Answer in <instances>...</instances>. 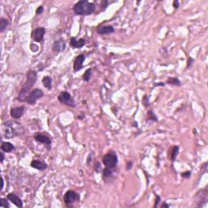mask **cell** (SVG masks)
<instances>
[{
  "mask_svg": "<svg viewBox=\"0 0 208 208\" xmlns=\"http://www.w3.org/2000/svg\"><path fill=\"white\" fill-rule=\"evenodd\" d=\"M37 80V73L34 70H29L26 76V81L24 83L22 88L20 90L17 100L20 102H25L26 96L29 91H31V89L35 85Z\"/></svg>",
  "mask_w": 208,
  "mask_h": 208,
  "instance_id": "obj_1",
  "label": "cell"
},
{
  "mask_svg": "<svg viewBox=\"0 0 208 208\" xmlns=\"http://www.w3.org/2000/svg\"><path fill=\"white\" fill-rule=\"evenodd\" d=\"M73 11L78 16H89L95 11L96 6L87 0H81L73 6Z\"/></svg>",
  "mask_w": 208,
  "mask_h": 208,
  "instance_id": "obj_2",
  "label": "cell"
},
{
  "mask_svg": "<svg viewBox=\"0 0 208 208\" xmlns=\"http://www.w3.org/2000/svg\"><path fill=\"white\" fill-rule=\"evenodd\" d=\"M6 128L4 134L6 138H12L16 136L21 135L24 133V128L20 125V123L16 121H7L4 123Z\"/></svg>",
  "mask_w": 208,
  "mask_h": 208,
  "instance_id": "obj_3",
  "label": "cell"
},
{
  "mask_svg": "<svg viewBox=\"0 0 208 208\" xmlns=\"http://www.w3.org/2000/svg\"><path fill=\"white\" fill-rule=\"evenodd\" d=\"M118 163V157L114 151H111L109 153L106 154L102 158V164L104 166L108 168H115Z\"/></svg>",
  "mask_w": 208,
  "mask_h": 208,
  "instance_id": "obj_4",
  "label": "cell"
},
{
  "mask_svg": "<svg viewBox=\"0 0 208 208\" xmlns=\"http://www.w3.org/2000/svg\"><path fill=\"white\" fill-rule=\"evenodd\" d=\"M44 95L43 91L41 89L36 88L34 89L33 90L29 92V94H27L25 99V102H27L29 105H35L37 101L42 98V96Z\"/></svg>",
  "mask_w": 208,
  "mask_h": 208,
  "instance_id": "obj_5",
  "label": "cell"
},
{
  "mask_svg": "<svg viewBox=\"0 0 208 208\" xmlns=\"http://www.w3.org/2000/svg\"><path fill=\"white\" fill-rule=\"evenodd\" d=\"M58 100L60 103L68 106L70 107H76V102L74 101V99L72 97L68 91H63L61 92L59 96H58Z\"/></svg>",
  "mask_w": 208,
  "mask_h": 208,
  "instance_id": "obj_6",
  "label": "cell"
},
{
  "mask_svg": "<svg viewBox=\"0 0 208 208\" xmlns=\"http://www.w3.org/2000/svg\"><path fill=\"white\" fill-rule=\"evenodd\" d=\"M34 140L37 142L41 143L48 149V151L51 148V139L47 133H36L34 135Z\"/></svg>",
  "mask_w": 208,
  "mask_h": 208,
  "instance_id": "obj_7",
  "label": "cell"
},
{
  "mask_svg": "<svg viewBox=\"0 0 208 208\" xmlns=\"http://www.w3.org/2000/svg\"><path fill=\"white\" fill-rule=\"evenodd\" d=\"M80 201V195L73 190H68L63 196V202L67 206H72L74 203Z\"/></svg>",
  "mask_w": 208,
  "mask_h": 208,
  "instance_id": "obj_8",
  "label": "cell"
},
{
  "mask_svg": "<svg viewBox=\"0 0 208 208\" xmlns=\"http://www.w3.org/2000/svg\"><path fill=\"white\" fill-rule=\"evenodd\" d=\"M46 34V29L44 27H38L34 29L31 33V38L36 42H42Z\"/></svg>",
  "mask_w": 208,
  "mask_h": 208,
  "instance_id": "obj_9",
  "label": "cell"
},
{
  "mask_svg": "<svg viewBox=\"0 0 208 208\" xmlns=\"http://www.w3.org/2000/svg\"><path fill=\"white\" fill-rule=\"evenodd\" d=\"M52 50L55 53H60L66 49V43L62 38L56 40L52 45Z\"/></svg>",
  "mask_w": 208,
  "mask_h": 208,
  "instance_id": "obj_10",
  "label": "cell"
},
{
  "mask_svg": "<svg viewBox=\"0 0 208 208\" xmlns=\"http://www.w3.org/2000/svg\"><path fill=\"white\" fill-rule=\"evenodd\" d=\"M24 106H20V107H16L11 108L10 110V115L12 117L13 119H20L21 117H22V115H24Z\"/></svg>",
  "mask_w": 208,
  "mask_h": 208,
  "instance_id": "obj_11",
  "label": "cell"
},
{
  "mask_svg": "<svg viewBox=\"0 0 208 208\" xmlns=\"http://www.w3.org/2000/svg\"><path fill=\"white\" fill-rule=\"evenodd\" d=\"M86 60V56L82 54L79 55L78 56H76L74 60V63H73V71L74 72H78L80 71L81 68H83V63Z\"/></svg>",
  "mask_w": 208,
  "mask_h": 208,
  "instance_id": "obj_12",
  "label": "cell"
},
{
  "mask_svg": "<svg viewBox=\"0 0 208 208\" xmlns=\"http://www.w3.org/2000/svg\"><path fill=\"white\" fill-rule=\"evenodd\" d=\"M115 29L112 25H100L97 29V33L100 35H107L114 33Z\"/></svg>",
  "mask_w": 208,
  "mask_h": 208,
  "instance_id": "obj_13",
  "label": "cell"
},
{
  "mask_svg": "<svg viewBox=\"0 0 208 208\" xmlns=\"http://www.w3.org/2000/svg\"><path fill=\"white\" fill-rule=\"evenodd\" d=\"M86 42V41L85 38H80L79 40H77L76 37H71L70 46L71 47L75 48V49H80L85 46Z\"/></svg>",
  "mask_w": 208,
  "mask_h": 208,
  "instance_id": "obj_14",
  "label": "cell"
},
{
  "mask_svg": "<svg viewBox=\"0 0 208 208\" xmlns=\"http://www.w3.org/2000/svg\"><path fill=\"white\" fill-rule=\"evenodd\" d=\"M196 198H198V203H200L198 206H202L203 203H206V202H207V190H206V189L205 188L204 190L198 191V193L196 194Z\"/></svg>",
  "mask_w": 208,
  "mask_h": 208,
  "instance_id": "obj_15",
  "label": "cell"
},
{
  "mask_svg": "<svg viewBox=\"0 0 208 208\" xmlns=\"http://www.w3.org/2000/svg\"><path fill=\"white\" fill-rule=\"evenodd\" d=\"M30 166L38 170V171H44L47 168V164L46 163L42 161H40V160H37V159H34L32 160V162L30 163Z\"/></svg>",
  "mask_w": 208,
  "mask_h": 208,
  "instance_id": "obj_16",
  "label": "cell"
},
{
  "mask_svg": "<svg viewBox=\"0 0 208 208\" xmlns=\"http://www.w3.org/2000/svg\"><path fill=\"white\" fill-rule=\"evenodd\" d=\"M8 199L10 201L11 203H12L17 207H23V203L21 198H19L17 195H16L13 193H11L8 195Z\"/></svg>",
  "mask_w": 208,
  "mask_h": 208,
  "instance_id": "obj_17",
  "label": "cell"
},
{
  "mask_svg": "<svg viewBox=\"0 0 208 208\" xmlns=\"http://www.w3.org/2000/svg\"><path fill=\"white\" fill-rule=\"evenodd\" d=\"M1 150L5 153H11L15 150V146L9 141H3L1 144Z\"/></svg>",
  "mask_w": 208,
  "mask_h": 208,
  "instance_id": "obj_18",
  "label": "cell"
},
{
  "mask_svg": "<svg viewBox=\"0 0 208 208\" xmlns=\"http://www.w3.org/2000/svg\"><path fill=\"white\" fill-rule=\"evenodd\" d=\"M179 146H172V148L170 149L168 153V159L171 160V161L174 162L176 158H177V154L179 153Z\"/></svg>",
  "mask_w": 208,
  "mask_h": 208,
  "instance_id": "obj_19",
  "label": "cell"
},
{
  "mask_svg": "<svg viewBox=\"0 0 208 208\" xmlns=\"http://www.w3.org/2000/svg\"><path fill=\"white\" fill-rule=\"evenodd\" d=\"M42 82L45 88H47V89L50 90L52 88V78L49 76H45L44 77L42 78Z\"/></svg>",
  "mask_w": 208,
  "mask_h": 208,
  "instance_id": "obj_20",
  "label": "cell"
},
{
  "mask_svg": "<svg viewBox=\"0 0 208 208\" xmlns=\"http://www.w3.org/2000/svg\"><path fill=\"white\" fill-rule=\"evenodd\" d=\"M166 83L169 84V85H172V86H181V82H180V81L178 78L172 77V76H170V77L167 78Z\"/></svg>",
  "mask_w": 208,
  "mask_h": 208,
  "instance_id": "obj_21",
  "label": "cell"
},
{
  "mask_svg": "<svg viewBox=\"0 0 208 208\" xmlns=\"http://www.w3.org/2000/svg\"><path fill=\"white\" fill-rule=\"evenodd\" d=\"M112 177V169L108 168V167H105L102 170V178L105 180H107V179H110Z\"/></svg>",
  "mask_w": 208,
  "mask_h": 208,
  "instance_id": "obj_22",
  "label": "cell"
},
{
  "mask_svg": "<svg viewBox=\"0 0 208 208\" xmlns=\"http://www.w3.org/2000/svg\"><path fill=\"white\" fill-rule=\"evenodd\" d=\"M8 24H9V22H8V21L7 19L1 18V20H0V32H1V33H3L4 30L7 29V27L8 26Z\"/></svg>",
  "mask_w": 208,
  "mask_h": 208,
  "instance_id": "obj_23",
  "label": "cell"
},
{
  "mask_svg": "<svg viewBox=\"0 0 208 208\" xmlns=\"http://www.w3.org/2000/svg\"><path fill=\"white\" fill-rule=\"evenodd\" d=\"M158 121V118L156 116V115L154 114L153 110H149L147 112V121Z\"/></svg>",
  "mask_w": 208,
  "mask_h": 208,
  "instance_id": "obj_24",
  "label": "cell"
},
{
  "mask_svg": "<svg viewBox=\"0 0 208 208\" xmlns=\"http://www.w3.org/2000/svg\"><path fill=\"white\" fill-rule=\"evenodd\" d=\"M91 75H92V69H91V68H89V69H87V70L85 72V73H84L83 76H82L83 81H86V82H89V80H90Z\"/></svg>",
  "mask_w": 208,
  "mask_h": 208,
  "instance_id": "obj_25",
  "label": "cell"
},
{
  "mask_svg": "<svg viewBox=\"0 0 208 208\" xmlns=\"http://www.w3.org/2000/svg\"><path fill=\"white\" fill-rule=\"evenodd\" d=\"M8 200H7L6 198H1V200H0L1 201V202H0V206H1V207H4V208L10 207V205H9Z\"/></svg>",
  "mask_w": 208,
  "mask_h": 208,
  "instance_id": "obj_26",
  "label": "cell"
},
{
  "mask_svg": "<svg viewBox=\"0 0 208 208\" xmlns=\"http://www.w3.org/2000/svg\"><path fill=\"white\" fill-rule=\"evenodd\" d=\"M142 103L143 105L145 106L146 107H148L149 106H150V102H149V98L147 95H145V96L143 97L142 99Z\"/></svg>",
  "mask_w": 208,
  "mask_h": 208,
  "instance_id": "obj_27",
  "label": "cell"
},
{
  "mask_svg": "<svg viewBox=\"0 0 208 208\" xmlns=\"http://www.w3.org/2000/svg\"><path fill=\"white\" fill-rule=\"evenodd\" d=\"M195 60L193 59V58L191 57H189L188 58V60H187V66H186V68L187 69H189V68H190L191 67H192L193 63H194Z\"/></svg>",
  "mask_w": 208,
  "mask_h": 208,
  "instance_id": "obj_28",
  "label": "cell"
},
{
  "mask_svg": "<svg viewBox=\"0 0 208 208\" xmlns=\"http://www.w3.org/2000/svg\"><path fill=\"white\" fill-rule=\"evenodd\" d=\"M155 197H156L155 202H154V206H153L154 208L157 207V206H159V203H160V201H161V198H160V196H159V195L156 194Z\"/></svg>",
  "mask_w": 208,
  "mask_h": 208,
  "instance_id": "obj_29",
  "label": "cell"
},
{
  "mask_svg": "<svg viewBox=\"0 0 208 208\" xmlns=\"http://www.w3.org/2000/svg\"><path fill=\"white\" fill-rule=\"evenodd\" d=\"M181 177L183 178H185V179H189L191 177V172L190 171H186V172H182Z\"/></svg>",
  "mask_w": 208,
  "mask_h": 208,
  "instance_id": "obj_30",
  "label": "cell"
},
{
  "mask_svg": "<svg viewBox=\"0 0 208 208\" xmlns=\"http://www.w3.org/2000/svg\"><path fill=\"white\" fill-rule=\"evenodd\" d=\"M43 11H44V8H43V6H39L38 8H37L36 10V15H42V13H43Z\"/></svg>",
  "mask_w": 208,
  "mask_h": 208,
  "instance_id": "obj_31",
  "label": "cell"
},
{
  "mask_svg": "<svg viewBox=\"0 0 208 208\" xmlns=\"http://www.w3.org/2000/svg\"><path fill=\"white\" fill-rule=\"evenodd\" d=\"M30 50H31L33 52H37L39 50V47L38 46H37L36 44L31 43V44H30Z\"/></svg>",
  "mask_w": 208,
  "mask_h": 208,
  "instance_id": "obj_32",
  "label": "cell"
},
{
  "mask_svg": "<svg viewBox=\"0 0 208 208\" xmlns=\"http://www.w3.org/2000/svg\"><path fill=\"white\" fill-rule=\"evenodd\" d=\"M90 160L91 161L93 160V152L89 154L88 156V159H87V165H88V166L89 165V164H90Z\"/></svg>",
  "mask_w": 208,
  "mask_h": 208,
  "instance_id": "obj_33",
  "label": "cell"
},
{
  "mask_svg": "<svg viewBox=\"0 0 208 208\" xmlns=\"http://www.w3.org/2000/svg\"><path fill=\"white\" fill-rule=\"evenodd\" d=\"M132 167H133V163H132V162H128L127 167H126V169H127L128 171L132 168Z\"/></svg>",
  "mask_w": 208,
  "mask_h": 208,
  "instance_id": "obj_34",
  "label": "cell"
},
{
  "mask_svg": "<svg viewBox=\"0 0 208 208\" xmlns=\"http://www.w3.org/2000/svg\"><path fill=\"white\" fill-rule=\"evenodd\" d=\"M173 7H174V8H176V9H177V8H179V2H178L177 0H175L174 2H173Z\"/></svg>",
  "mask_w": 208,
  "mask_h": 208,
  "instance_id": "obj_35",
  "label": "cell"
},
{
  "mask_svg": "<svg viewBox=\"0 0 208 208\" xmlns=\"http://www.w3.org/2000/svg\"><path fill=\"white\" fill-rule=\"evenodd\" d=\"M169 206H169L168 204H167V203H165V202H164V203H162V205L160 206V207H162V208H164V207L168 208Z\"/></svg>",
  "mask_w": 208,
  "mask_h": 208,
  "instance_id": "obj_36",
  "label": "cell"
},
{
  "mask_svg": "<svg viewBox=\"0 0 208 208\" xmlns=\"http://www.w3.org/2000/svg\"><path fill=\"white\" fill-rule=\"evenodd\" d=\"M4 153H3V151H2L1 152V163H3V160H4Z\"/></svg>",
  "mask_w": 208,
  "mask_h": 208,
  "instance_id": "obj_37",
  "label": "cell"
},
{
  "mask_svg": "<svg viewBox=\"0 0 208 208\" xmlns=\"http://www.w3.org/2000/svg\"><path fill=\"white\" fill-rule=\"evenodd\" d=\"M165 86V84L162 83V82H160V83H154V86Z\"/></svg>",
  "mask_w": 208,
  "mask_h": 208,
  "instance_id": "obj_38",
  "label": "cell"
},
{
  "mask_svg": "<svg viewBox=\"0 0 208 208\" xmlns=\"http://www.w3.org/2000/svg\"><path fill=\"white\" fill-rule=\"evenodd\" d=\"M3 185H4V180H3V178L2 177V186H1V189H0L1 191L3 190Z\"/></svg>",
  "mask_w": 208,
  "mask_h": 208,
  "instance_id": "obj_39",
  "label": "cell"
}]
</instances>
